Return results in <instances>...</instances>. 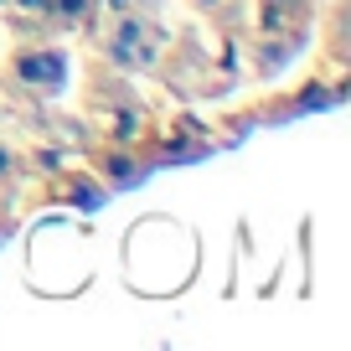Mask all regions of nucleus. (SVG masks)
<instances>
[{"label": "nucleus", "mask_w": 351, "mask_h": 351, "mask_svg": "<svg viewBox=\"0 0 351 351\" xmlns=\"http://www.w3.org/2000/svg\"><path fill=\"white\" fill-rule=\"evenodd\" d=\"M93 47H99V62H109L114 73H150V67H160L165 32L155 21V11H124L104 21Z\"/></svg>", "instance_id": "1"}, {"label": "nucleus", "mask_w": 351, "mask_h": 351, "mask_svg": "<svg viewBox=\"0 0 351 351\" xmlns=\"http://www.w3.org/2000/svg\"><path fill=\"white\" fill-rule=\"evenodd\" d=\"M5 83L21 93V99H36V104H52L62 99L67 88V52L57 42H16V52L5 57Z\"/></svg>", "instance_id": "2"}, {"label": "nucleus", "mask_w": 351, "mask_h": 351, "mask_svg": "<svg viewBox=\"0 0 351 351\" xmlns=\"http://www.w3.org/2000/svg\"><path fill=\"white\" fill-rule=\"evenodd\" d=\"M93 93H99V88H93ZM99 99H104V93H99ZM99 124H104V140H109V145H140L145 130H150V124H145V109L130 99V93L104 99V119Z\"/></svg>", "instance_id": "3"}, {"label": "nucleus", "mask_w": 351, "mask_h": 351, "mask_svg": "<svg viewBox=\"0 0 351 351\" xmlns=\"http://www.w3.org/2000/svg\"><path fill=\"white\" fill-rule=\"evenodd\" d=\"M145 155H134V145H104L99 150V181L109 191H124V186H140L145 181Z\"/></svg>", "instance_id": "4"}, {"label": "nucleus", "mask_w": 351, "mask_h": 351, "mask_svg": "<svg viewBox=\"0 0 351 351\" xmlns=\"http://www.w3.org/2000/svg\"><path fill=\"white\" fill-rule=\"evenodd\" d=\"M315 11V0H258L263 36H300V21Z\"/></svg>", "instance_id": "5"}, {"label": "nucleus", "mask_w": 351, "mask_h": 351, "mask_svg": "<svg viewBox=\"0 0 351 351\" xmlns=\"http://www.w3.org/2000/svg\"><path fill=\"white\" fill-rule=\"evenodd\" d=\"M57 197L73 202V207H83V212H93V207L109 202V186H104L99 176L77 171V165H62V171H57Z\"/></svg>", "instance_id": "6"}, {"label": "nucleus", "mask_w": 351, "mask_h": 351, "mask_svg": "<svg viewBox=\"0 0 351 351\" xmlns=\"http://www.w3.org/2000/svg\"><path fill=\"white\" fill-rule=\"evenodd\" d=\"M93 16V0H47V32H83Z\"/></svg>", "instance_id": "7"}, {"label": "nucleus", "mask_w": 351, "mask_h": 351, "mask_svg": "<svg viewBox=\"0 0 351 351\" xmlns=\"http://www.w3.org/2000/svg\"><path fill=\"white\" fill-rule=\"evenodd\" d=\"M5 11L21 32H47V0H5Z\"/></svg>", "instance_id": "8"}, {"label": "nucleus", "mask_w": 351, "mask_h": 351, "mask_svg": "<svg viewBox=\"0 0 351 351\" xmlns=\"http://www.w3.org/2000/svg\"><path fill=\"white\" fill-rule=\"evenodd\" d=\"M16 176H21V150L11 140H0V186H11Z\"/></svg>", "instance_id": "9"}, {"label": "nucleus", "mask_w": 351, "mask_h": 351, "mask_svg": "<svg viewBox=\"0 0 351 351\" xmlns=\"http://www.w3.org/2000/svg\"><path fill=\"white\" fill-rule=\"evenodd\" d=\"M32 160L42 165L47 176H57V171H62V165H67V150H52V145H42V150H32Z\"/></svg>", "instance_id": "10"}, {"label": "nucleus", "mask_w": 351, "mask_h": 351, "mask_svg": "<svg viewBox=\"0 0 351 351\" xmlns=\"http://www.w3.org/2000/svg\"><path fill=\"white\" fill-rule=\"evenodd\" d=\"M191 5H197L202 16H232V5H238V0H191Z\"/></svg>", "instance_id": "11"}, {"label": "nucleus", "mask_w": 351, "mask_h": 351, "mask_svg": "<svg viewBox=\"0 0 351 351\" xmlns=\"http://www.w3.org/2000/svg\"><path fill=\"white\" fill-rule=\"evenodd\" d=\"M0 243H5V217H0Z\"/></svg>", "instance_id": "12"}, {"label": "nucleus", "mask_w": 351, "mask_h": 351, "mask_svg": "<svg viewBox=\"0 0 351 351\" xmlns=\"http://www.w3.org/2000/svg\"><path fill=\"white\" fill-rule=\"evenodd\" d=\"M145 11H155V0H145Z\"/></svg>", "instance_id": "13"}, {"label": "nucleus", "mask_w": 351, "mask_h": 351, "mask_svg": "<svg viewBox=\"0 0 351 351\" xmlns=\"http://www.w3.org/2000/svg\"><path fill=\"white\" fill-rule=\"evenodd\" d=\"M0 11H5V0H0Z\"/></svg>", "instance_id": "14"}]
</instances>
